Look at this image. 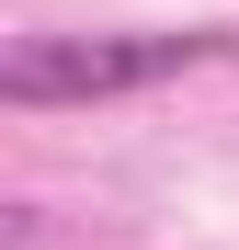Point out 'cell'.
Instances as JSON below:
<instances>
[{"mask_svg": "<svg viewBox=\"0 0 239 250\" xmlns=\"http://www.w3.org/2000/svg\"><path fill=\"white\" fill-rule=\"evenodd\" d=\"M228 57V34H23L0 57V103H114Z\"/></svg>", "mask_w": 239, "mask_h": 250, "instance_id": "cell-1", "label": "cell"}]
</instances>
